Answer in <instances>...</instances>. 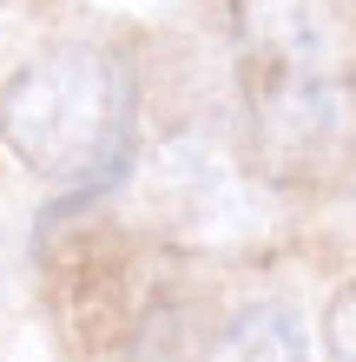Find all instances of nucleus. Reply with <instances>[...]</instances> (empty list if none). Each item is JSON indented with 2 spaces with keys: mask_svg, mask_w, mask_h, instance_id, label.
Here are the masks:
<instances>
[{
  "mask_svg": "<svg viewBox=\"0 0 356 362\" xmlns=\"http://www.w3.org/2000/svg\"><path fill=\"white\" fill-rule=\"evenodd\" d=\"M132 132V66L99 40H53L0 79V145L47 185L106 178Z\"/></svg>",
  "mask_w": 356,
  "mask_h": 362,
  "instance_id": "nucleus-1",
  "label": "nucleus"
},
{
  "mask_svg": "<svg viewBox=\"0 0 356 362\" xmlns=\"http://www.w3.org/2000/svg\"><path fill=\"white\" fill-rule=\"evenodd\" d=\"M132 204L139 218L172 244L192 250H238L270 224L264 191L244 178V165L205 132H178L159 139L145 152L139 178H132Z\"/></svg>",
  "mask_w": 356,
  "mask_h": 362,
  "instance_id": "nucleus-2",
  "label": "nucleus"
},
{
  "mask_svg": "<svg viewBox=\"0 0 356 362\" xmlns=\"http://www.w3.org/2000/svg\"><path fill=\"white\" fill-rule=\"evenodd\" d=\"M231 20L251 53V86L350 79V66H356V7L350 0H231Z\"/></svg>",
  "mask_w": 356,
  "mask_h": 362,
  "instance_id": "nucleus-3",
  "label": "nucleus"
},
{
  "mask_svg": "<svg viewBox=\"0 0 356 362\" xmlns=\"http://www.w3.org/2000/svg\"><path fill=\"white\" fill-rule=\"evenodd\" d=\"M251 125L270 158V172L310 178L330 172L356 139V86L350 79H277L251 86Z\"/></svg>",
  "mask_w": 356,
  "mask_h": 362,
  "instance_id": "nucleus-4",
  "label": "nucleus"
},
{
  "mask_svg": "<svg viewBox=\"0 0 356 362\" xmlns=\"http://www.w3.org/2000/svg\"><path fill=\"white\" fill-rule=\"evenodd\" d=\"M212 362H310V336H304V316L290 303H251Z\"/></svg>",
  "mask_w": 356,
  "mask_h": 362,
  "instance_id": "nucleus-5",
  "label": "nucleus"
},
{
  "mask_svg": "<svg viewBox=\"0 0 356 362\" xmlns=\"http://www.w3.org/2000/svg\"><path fill=\"white\" fill-rule=\"evenodd\" d=\"M323 349H330V362H356V284H343L323 316Z\"/></svg>",
  "mask_w": 356,
  "mask_h": 362,
  "instance_id": "nucleus-6",
  "label": "nucleus"
}]
</instances>
